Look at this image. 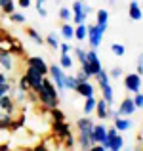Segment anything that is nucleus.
I'll return each mask as SVG.
<instances>
[{
	"label": "nucleus",
	"mask_w": 143,
	"mask_h": 151,
	"mask_svg": "<svg viewBox=\"0 0 143 151\" xmlns=\"http://www.w3.org/2000/svg\"><path fill=\"white\" fill-rule=\"evenodd\" d=\"M80 71H84V75H86L88 78H92V77H94V69H92V65H90L88 59H84V61L80 63Z\"/></svg>",
	"instance_id": "35"
},
{
	"label": "nucleus",
	"mask_w": 143,
	"mask_h": 151,
	"mask_svg": "<svg viewBox=\"0 0 143 151\" xmlns=\"http://www.w3.org/2000/svg\"><path fill=\"white\" fill-rule=\"evenodd\" d=\"M59 67H61L63 71H71L74 67V58H73V54H61L59 55Z\"/></svg>",
	"instance_id": "20"
},
{
	"label": "nucleus",
	"mask_w": 143,
	"mask_h": 151,
	"mask_svg": "<svg viewBox=\"0 0 143 151\" xmlns=\"http://www.w3.org/2000/svg\"><path fill=\"white\" fill-rule=\"evenodd\" d=\"M59 19H61L63 23H71V19H73V12H71V8H67V6H61L59 8Z\"/></svg>",
	"instance_id": "28"
},
{
	"label": "nucleus",
	"mask_w": 143,
	"mask_h": 151,
	"mask_svg": "<svg viewBox=\"0 0 143 151\" xmlns=\"http://www.w3.org/2000/svg\"><path fill=\"white\" fill-rule=\"evenodd\" d=\"M61 37L63 40H73L74 38V25H71V23H63L61 25Z\"/></svg>",
	"instance_id": "26"
},
{
	"label": "nucleus",
	"mask_w": 143,
	"mask_h": 151,
	"mask_svg": "<svg viewBox=\"0 0 143 151\" xmlns=\"http://www.w3.org/2000/svg\"><path fill=\"white\" fill-rule=\"evenodd\" d=\"M34 94H36V101L40 103V105L48 107V109L59 107V92H57V88H55V84L50 81V77H48V75L44 77L40 88L34 90Z\"/></svg>",
	"instance_id": "1"
},
{
	"label": "nucleus",
	"mask_w": 143,
	"mask_h": 151,
	"mask_svg": "<svg viewBox=\"0 0 143 151\" xmlns=\"http://www.w3.org/2000/svg\"><path fill=\"white\" fill-rule=\"evenodd\" d=\"M48 77H50V81L55 84V88H57L59 94L67 92V90H65V71L59 67V63H51V65H50Z\"/></svg>",
	"instance_id": "3"
},
{
	"label": "nucleus",
	"mask_w": 143,
	"mask_h": 151,
	"mask_svg": "<svg viewBox=\"0 0 143 151\" xmlns=\"http://www.w3.org/2000/svg\"><path fill=\"white\" fill-rule=\"evenodd\" d=\"M74 77H77V82H84V81H90V78H88V77L84 75V71H80V69H78V73L74 75Z\"/></svg>",
	"instance_id": "46"
},
{
	"label": "nucleus",
	"mask_w": 143,
	"mask_h": 151,
	"mask_svg": "<svg viewBox=\"0 0 143 151\" xmlns=\"http://www.w3.org/2000/svg\"><path fill=\"white\" fill-rule=\"evenodd\" d=\"M88 151H107V149H105V147H103V145H101V144H94V145H92V147H90Z\"/></svg>",
	"instance_id": "49"
},
{
	"label": "nucleus",
	"mask_w": 143,
	"mask_h": 151,
	"mask_svg": "<svg viewBox=\"0 0 143 151\" xmlns=\"http://www.w3.org/2000/svg\"><path fill=\"white\" fill-rule=\"evenodd\" d=\"M0 151H10V144H0Z\"/></svg>",
	"instance_id": "51"
},
{
	"label": "nucleus",
	"mask_w": 143,
	"mask_h": 151,
	"mask_svg": "<svg viewBox=\"0 0 143 151\" xmlns=\"http://www.w3.org/2000/svg\"><path fill=\"white\" fill-rule=\"evenodd\" d=\"M141 75H137V73H128V75H124V88L128 90L130 94H136V92H139L141 90Z\"/></svg>",
	"instance_id": "7"
},
{
	"label": "nucleus",
	"mask_w": 143,
	"mask_h": 151,
	"mask_svg": "<svg viewBox=\"0 0 143 151\" xmlns=\"http://www.w3.org/2000/svg\"><path fill=\"white\" fill-rule=\"evenodd\" d=\"M99 88H101V98L107 101V105H113L114 103V88L111 82H105V84H99Z\"/></svg>",
	"instance_id": "15"
},
{
	"label": "nucleus",
	"mask_w": 143,
	"mask_h": 151,
	"mask_svg": "<svg viewBox=\"0 0 143 151\" xmlns=\"http://www.w3.org/2000/svg\"><path fill=\"white\" fill-rule=\"evenodd\" d=\"M17 90H21V92H29V84H27V81H25V77H19V81H17Z\"/></svg>",
	"instance_id": "41"
},
{
	"label": "nucleus",
	"mask_w": 143,
	"mask_h": 151,
	"mask_svg": "<svg viewBox=\"0 0 143 151\" xmlns=\"http://www.w3.org/2000/svg\"><path fill=\"white\" fill-rule=\"evenodd\" d=\"M107 29H109V23H103V25H97V23H88V35H86V40H88V46L92 50H97L103 42V37H105Z\"/></svg>",
	"instance_id": "2"
},
{
	"label": "nucleus",
	"mask_w": 143,
	"mask_h": 151,
	"mask_svg": "<svg viewBox=\"0 0 143 151\" xmlns=\"http://www.w3.org/2000/svg\"><path fill=\"white\" fill-rule=\"evenodd\" d=\"M136 111H137V107H136V103H134L132 96H126L124 100L120 101V105H118V113H120V117H132Z\"/></svg>",
	"instance_id": "12"
},
{
	"label": "nucleus",
	"mask_w": 143,
	"mask_h": 151,
	"mask_svg": "<svg viewBox=\"0 0 143 151\" xmlns=\"http://www.w3.org/2000/svg\"><path fill=\"white\" fill-rule=\"evenodd\" d=\"M111 52H113L117 58H122V55L126 54V46L120 44V42H113V44H111Z\"/></svg>",
	"instance_id": "32"
},
{
	"label": "nucleus",
	"mask_w": 143,
	"mask_h": 151,
	"mask_svg": "<svg viewBox=\"0 0 143 151\" xmlns=\"http://www.w3.org/2000/svg\"><path fill=\"white\" fill-rule=\"evenodd\" d=\"M136 73L143 77V52H141L139 55H137V71H136Z\"/></svg>",
	"instance_id": "44"
},
{
	"label": "nucleus",
	"mask_w": 143,
	"mask_h": 151,
	"mask_svg": "<svg viewBox=\"0 0 143 151\" xmlns=\"http://www.w3.org/2000/svg\"><path fill=\"white\" fill-rule=\"evenodd\" d=\"M128 17L132 19V21H139V19H143V10H141V6H139L137 0H132V2L128 4Z\"/></svg>",
	"instance_id": "16"
},
{
	"label": "nucleus",
	"mask_w": 143,
	"mask_h": 151,
	"mask_svg": "<svg viewBox=\"0 0 143 151\" xmlns=\"http://www.w3.org/2000/svg\"><path fill=\"white\" fill-rule=\"evenodd\" d=\"M77 77L74 75H65V90H71V92H74L77 90Z\"/></svg>",
	"instance_id": "31"
},
{
	"label": "nucleus",
	"mask_w": 143,
	"mask_h": 151,
	"mask_svg": "<svg viewBox=\"0 0 143 151\" xmlns=\"http://www.w3.org/2000/svg\"><path fill=\"white\" fill-rule=\"evenodd\" d=\"M86 35H88V23H82V25H74V38L78 42L86 40Z\"/></svg>",
	"instance_id": "25"
},
{
	"label": "nucleus",
	"mask_w": 143,
	"mask_h": 151,
	"mask_svg": "<svg viewBox=\"0 0 143 151\" xmlns=\"http://www.w3.org/2000/svg\"><path fill=\"white\" fill-rule=\"evenodd\" d=\"M109 6H117V0H109Z\"/></svg>",
	"instance_id": "52"
},
{
	"label": "nucleus",
	"mask_w": 143,
	"mask_h": 151,
	"mask_svg": "<svg viewBox=\"0 0 143 151\" xmlns=\"http://www.w3.org/2000/svg\"><path fill=\"white\" fill-rule=\"evenodd\" d=\"M109 151H122V149H109Z\"/></svg>",
	"instance_id": "55"
},
{
	"label": "nucleus",
	"mask_w": 143,
	"mask_h": 151,
	"mask_svg": "<svg viewBox=\"0 0 143 151\" xmlns=\"http://www.w3.org/2000/svg\"><path fill=\"white\" fill-rule=\"evenodd\" d=\"M124 151H132V147H126V149H124Z\"/></svg>",
	"instance_id": "54"
},
{
	"label": "nucleus",
	"mask_w": 143,
	"mask_h": 151,
	"mask_svg": "<svg viewBox=\"0 0 143 151\" xmlns=\"http://www.w3.org/2000/svg\"><path fill=\"white\" fill-rule=\"evenodd\" d=\"M95 105H97V98H95V96L84 98V105H82V113H84V115H92L94 111H95Z\"/></svg>",
	"instance_id": "23"
},
{
	"label": "nucleus",
	"mask_w": 143,
	"mask_h": 151,
	"mask_svg": "<svg viewBox=\"0 0 143 151\" xmlns=\"http://www.w3.org/2000/svg\"><path fill=\"white\" fill-rule=\"evenodd\" d=\"M57 2H61V0H57Z\"/></svg>",
	"instance_id": "56"
},
{
	"label": "nucleus",
	"mask_w": 143,
	"mask_h": 151,
	"mask_svg": "<svg viewBox=\"0 0 143 151\" xmlns=\"http://www.w3.org/2000/svg\"><path fill=\"white\" fill-rule=\"evenodd\" d=\"M0 10H2V14H4V15L14 14V12H15V0H10V2H8V4H4V6L0 8Z\"/></svg>",
	"instance_id": "38"
},
{
	"label": "nucleus",
	"mask_w": 143,
	"mask_h": 151,
	"mask_svg": "<svg viewBox=\"0 0 143 151\" xmlns=\"http://www.w3.org/2000/svg\"><path fill=\"white\" fill-rule=\"evenodd\" d=\"M132 119L130 117H117V119H113V126L118 130V132H126V130H130L132 128Z\"/></svg>",
	"instance_id": "19"
},
{
	"label": "nucleus",
	"mask_w": 143,
	"mask_h": 151,
	"mask_svg": "<svg viewBox=\"0 0 143 151\" xmlns=\"http://www.w3.org/2000/svg\"><path fill=\"white\" fill-rule=\"evenodd\" d=\"M94 124H95V122L90 119V115H84V117H80L77 121V130H78V132L90 134V132H92V128H94Z\"/></svg>",
	"instance_id": "17"
},
{
	"label": "nucleus",
	"mask_w": 143,
	"mask_h": 151,
	"mask_svg": "<svg viewBox=\"0 0 143 151\" xmlns=\"http://www.w3.org/2000/svg\"><path fill=\"white\" fill-rule=\"evenodd\" d=\"M107 147H109V149H122V147H124V138H122V132L114 134L113 138H107Z\"/></svg>",
	"instance_id": "21"
},
{
	"label": "nucleus",
	"mask_w": 143,
	"mask_h": 151,
	"mask_svg": "<svg viewBox=\"0 0 143 151\" xmlns=\"http://www.w3.org/2000/svg\"><path fill=\"white\" fill-rule=\"evenodd\" d=\"M6 17L10 19L11 23H17V25H25V23H27V17H25V14H19V12H14V14L6 15Z\"/></svg>",
	"instance_id": "29"
},
{
	"label": "nucleus",
	"mask_w": 143,
	"mask_h": 151,
	"mask_svg": "<svg viewBox=\"0 0 143 151\" xmlns=\"http://www.w3.org/2000/svg\"><path fill=\"white\" fill-rule=\"evenodd\" d=\"M6 82H10V78H8V73L0 71V84H6Z\"/></svg>",
	"instance_id": "48"
},
{
	"label": "nucleus",
	"mask_w": 143,
	"mask_h": 151,
	"mask_svg": "<svg viewBox=\"0 0 143 151\" xmlns=\"http://www.w3.org/2000/svg\"><path fill=\"white\" fill-rule=\"evenodd\" d=\"M86 59L90 61V65H92V69H94V77H95V75L101 71V67H103L101 65V59H99V55H97V52L92 50V48L86 50Z\"/></svg>",
	"instance_id": "14"
},
{
	"label": "nucleus",
	"mask_w": 143,
	"mask_h": 151,
	"mask_svg": "<svg viewBox=\"0 0 143 151\" xmlns=\"http://www.w3.org/2000/svg\"><path fill=\"white\" fill-rule=\"evenodd\" d=\"M84 2L82 0H74L73 4H71V12H73V19L71 21L74 23V25H82V23H86V19H88V15L84 14Z\"/></svg>",
	"instance_id": "6"
},
{
	"label": "nucleus",
	"mask_w": 143,
	"mask_h": 151,
	"mask_svg": "<svg viewBox=\"0 0 143 151\" xmlns=\"http://www.w3.org/2000/svg\"><path fill=\"white\" fill-rule=\"evenodd\" d=\"M33 151H50V149H48L46 142H40V144H36V145L33 147Z\"/></svg>",
	"instance_id": "47"
},
{
	"label": "nucleus",
	"mask_w": 143,
	"mask_h": 151,
	"mask_svg": "<svg viewBox=\"0 0 143 151\" xmlns=\"http://www.w3.org/2000/svg\"><path fill=\"white\" fill-rule=\"evenodd\" d=\"M57 50H59V54H73V46H71L67 40L65 42H59V48Z\"/></svg>",
	"instance_id": "39"
},
{
	"label": "nucleus",
	"mask_w": 143,
	"mask_h": 151,
	"mask_svg": "<svg viewBox=\"0 0 143 151\" xmlns=\"http://www.w3.org/2000/svg\"><path fill=\"white\" fill-rule=\"evenodd\" d=\"M50 130L59 138V140H63L65 136H69V134H71V124L67 121H51Z\"/></svg>",
	"instance_id": "10"
},
{
	"label": "nucleus",
	"mask_w": 143,
	"mask_h": 151,
	"mask_svg": "<svg viewBox=\"0 0 143 151\" xmlns=\"http://www.w3.org/2000/svg\"><path fill=\"white\" fill-rule=\"evenodd\" d=\"M82 8H84V14H86V15H90V14L94 12V8L90 6V4H86V2H84V6H82Z\"/></svg>",
	"instance_id": "50"
},
{
	"label": "nucleus",
	"mask_w": 143,
	"mask_h": 151,
	"mask_svg": "<svg viewBox=\"0 0 143 151\" xmlns=\"http://www.w3.org/2000/svg\"><path fill=\"white\" fill-rule=\"evenodd\" d=\"M132 98H134V103H136L137 109H143V94H141V90H139V92H136Z\"/></svg>",
	"instance_id": "42"
},
{
	"label": "nucleus",
	"mask_w": 143,
	"mask_h": 151,
	"mask_svg": "<svg viewBox=\"0 0 143 151\" xmlns=\"http://www.w3.org/2000/svg\"><path fill=\"white\" fill-rule=\"evenodd\" d=\"M48 113H50L51 121H65V113H63L59 107H54V109H50Z\"/></svg>",
	"instance_id": "33"
},
{
	"label": "nucleus",
	"mask_w": 143,
	"mask_h": 151,
	"mask_svg": "<svg viewBox=\"0 0 143 151\" xmlns=\"http://www.w3.org/2000/svg\"><path fill=\"white\" fill-rule=\"evenodd\" d=\"M109 109H111V107L107 105V101L101 98V100H97V105H95V111H94V113L97 115V119L103 122V121H107V119H109Z\"/></svg>",
	"instance_id": "18"
},
{
	"label": "nucleus",
	"mask_w": 143,
	"mask_h": 151,
	"mask_svg": "<svg viewBox=\"0 0 143 151\" xmlns=\"http://www.w3.org/2000/svg\"><path fill=\"white\" fill-rule=\"evenodd\" d=\"M63 142H65V147H67V149H73L74 144H77V140H74V136H73V132H71L69 136L63 138Z\"/></svg>",
	"instance_id": "40"
},
{
	"label": "nucleus",
	"mask_w": 143,
	"mask_h": 151,
	"mask_svg": "<svg viewBox=\"0 0 143 151\" xmlns=\"http://www.w3.org/2000/svg\"><path fill=\"white\" fill-rule=\"evenodd\" d=\"M90 136H92V142H94V144H101L103 147L109 151V147H107V126L105 124H94Z\"/></svg>",
	"instance_id": "8"
},
{
	"label": "nucleus",
	"mask_w": 143,
	"mask_h": 151,
	"mask_svg": "<svg viewBox=\"0 0 143 151\" xmlns=\"http://www.w3.org/2000/svg\"><path fill=\"white\" fill-rule=\"evenodd\" d=\"M25 33H27V37H29L31 40L34 42V44H38V46L46 44V40H44V38H42V35L38 33L36 29H33V27H27V29H25Z\"/></svg>",
	"instance_id": "24"
},
{
	"label": "nucleus",
	"mask_w": 143,
	"mask_h": 151,
	"mask_svg": "<svg viewBox=\"0 0 143 151\" xmlns=\"http://www.w3.org/2000/svg\"><path fill=\"white\" fill-rule=\"evenodd\" d=\"M15 4H17L19 8H23V10H27V8L33 6V0H15Z\"/></svg>",
	"instance_id": "43"
},
{
	"label": "nucleus",
	"mask_w": 143,
	"mask_h": 151,
	"mask_svg": "<svg viewBox=\"0 0 143 151\" xmlns=\"http://www.w3.org/2000/svg\"><path fill=\"white\" fill-rule=\"evenodd\" d=\"M14 84L11 82H6V84H0V98L6 96V94H10V96H14Z\"/></svg>",
	"instance_id": "36"
},
{
	"label": "nucleus",
	"mask_w": 143,
	"mask_h": 151,
	"mask_svg": "<svg viewBox=\"0 0 143 151\" xmlns=\"http://www.w3.org/2000/svg\"><path fill=\"white\" fill-rule=\"evenodd\" d=\"M77 144L80 145V149H82V151H88V149L94 145V142H92V136H90V134H86V132H78V140H77Z\"/></svg>",
	"instance_id": "22"
},
{
	"label": "nucleus",
	"mask_w": 143,
	"mask_h": 151,
	"mask_svg": "<svg viewBox=\"0 0 143 151\" xmlns=\"http://www.w3.org/2000/svg\"><path fill=\"white\" fill-rule=\"evenodd\" d=\"M73 58H77L78 63H82L86 59V50L82 48V46H74L73 48Z\"/></svg>",
	"instance_id": "34"
},
{
	"label": "nucleus",
	"mask_w": 143,
	"mask_h": 151,
	"mask_svg": "<svg viewBox=\"0 0 143 151\" xmlns=\"http://www.w3.org/2000/svg\"><path fill=\"white\" fill-rule=\"evenodd\" d=\"M8 2H10V0H0V8H2L4 4H8Z\"/></svg>",
	"instance_id": "53"
},
{
	"label": "nucleus",
	"mask_w": 143,
	"mask_h": 151,
	"mask_svg": "<svg viewBox=\"0 0 143 151\" xmlns=\"http://www.w3.org/2000/svg\"><path fill=\"white\" fill-rule=\"evenodd\" d=\"M0 109H2L4 113H8L10 117H15V113H17V103H15L14 96L6 94V96L0 98Z\"/></svg>",
	"instance_id": "11"
},
{
	"label": "nucleus",
	"mask_w": 143,
	"mask_h": 151,
	"mask_svg": "<svg viewBox=\"0 0 143 151\" xmlns=\"http://www.w3.org/2000/svg\"><path fill=\"white\" fill-rule=\"evenodd\" d=\"M95 23H97V25L109 23V10H107V8H99V10L95 12Z\"/></svg>",
	"instance_id": "27"
},
{
	"label": "nucleus",
	"mask_w": 143,
	"mask_h": 151,
	"mask_svg": "<svg viewBox=\"0 0 143 151\" xmlns=\"http://www.w3.org/2000/svg\"><path fill=\"white\" fill-rule=\"evenodd\" d=\"M25 63H27L29 67H34L36 71H40L44 77L48 75V71H50V65L46 63V59L42 58V55H29V58L25 59Z\"/></svg>",
	"instance_id": "9"
},
{
	"label": "nucleus",
	"mask_w": 143,
	"mask_h": 151,
	"mask_svg": "<svg viewBox=\"0 0 143 151\" xmlns=\"http://www.w3.org/2000/svg\"><path fill=\"white\" fill-rule=\"evenodd\" d=\"M34 8H36V12H38V15L40 17H48V10L44 6H40V4H34Z\"/></svg>",
	"instance_id": "45"
},
{
	"label": "nucleus",
	"mask_w": 143,
	"mask_h": 151,
	"mask_svg": "<svg viewBox=\"0 0 143 151\" xmlns=\"http://www.w3.org/2000/svg\"><path fill=\"white\" fill-rule=\"evenodd\" d=\"M82 2H86V0H82Z\"/></svg>",
	"instance_id": "57"
},
{
	"label": "nucleus",
	"mask_w": 143,
	"mask_h": 151,
	"mask_svg": "<svg viewBox=\"0 0 143 151\" xmlns=\"http://www.w3.org/2000/svg\"><path fill=\"white\" fill-rule=\"evenodd\" d=\"M17 65V58L10 50H0V69L4 73H14Z\"/></svg>",
	"instance_id": "5"
},
{
	"label": "nucleus",
	"mask_w": 143,
	"mask_h": 151,
	"mask_svg": "<svg viewBox=\"0 0 143 151\" xmlns=\"http://www.w3.org/2000/svg\"><path fill=\"white\" fill-rule=\"evenodd\" d=\"M107 73H109L111 81H113V78H122L124 77V69H122V67H113V69H109Z\"/></svg>",
	"instance_id": "37"
},
{
	"label": "nucleus",
	"mask_w": 143,
	"mask_h": 151,
	"mask_svg": "<svg viewBox=\"0 0 143 151\" xmlns=\"http://www.w3.org/2000/svg\"><path fill=\"white\" fill-rule=\"evenodd\" d=\"M74 92L80 98H90V96H95V86L90 81H84V82H78L77 84V90H74Z\"/></svg>",
	"instance_id": "13"
},
{
	"label": "nucleus",
	"mask_w": 143,
	"mask_h": 151,
	"mask_svg": "<svg viewBox=\"0 0 143 151\" xmlns=\"http://www.w3.org/2000/svg\"><path fill=\"white\" fill-rule=\"evenodd\" d=\"M44 40H46V44L50 46L51 50H57L59 48V38H57V35H55V33H48V37L44 38Z\"/></svg>",
	"instance_id": "30"
},
{
	"label": "nucleus",
	"mask_w": 143,
	"mask_h": 151,
	"mask_svg": "<svg viewBox=\"0 0 143 151\" xmlns=\"http://www.w3.org/2000/svg\"><path fill=\"white\" fill-rule=\"evenodd\" d=\"M23 77H25L27 84H29V88L33 90V92H34L36 88H40L42 81H44V75H42L40 71H36L34 67H29V65H27V69H25V73H23Z\"/></svg>",
	"instance_id": "4"
}]
</instances>
